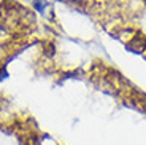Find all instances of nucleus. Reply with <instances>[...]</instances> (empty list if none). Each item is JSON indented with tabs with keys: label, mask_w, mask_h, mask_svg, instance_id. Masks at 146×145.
Masks as SVG:
<instances>
[{
	"label": "nucleus",
	"mask_w": 146,
	"mask_h": 145,
	"mask_svg": "<svg viewBox=\"0 0 146 145\" xmlns=\"http://www.w3.org/2000/svg\"><path fill=\"white\" fill-rule=\"evenodd\" d=\"M35 7H36V10H38V11H43L44 7H46V2H44V0H36Z\"/></svg>",
	"instance_id": "f257e3e1"
}]
</instances>
